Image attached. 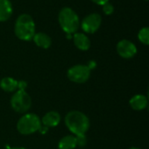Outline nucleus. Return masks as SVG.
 I'll return each instance as SVG.
<instances>
[{
  "label": "nucleus",
  "mask_w": 149,
  "mask_h": 149,
  "mask_svg": "<svg viewBox=\"0 0 149 149\" xmlns=\"http://www.w3.org/2000/svg\"><path fill=\"white\" fill-rule=\"evenodd\" d=\"M77 148V140L74 135H65L60 139L58 144V149H75Z\"/></svg>",
  "instance_id": "2eb2a0df"
},
{
  "label": "nucleus",
  "mask_w": 149,
  "mask_h": 149,
  "mask_svg": "<svg viewBox=\"0 0 149 149\" xmlns=\"http://www.w3.org/2000/svg\"><path fill=\"white\" fill-rule=\"evenodd\" d=\"M36 45L43 49H48L52 45V38L44 32H38L32 38Z\"/></svg>",
  "instance_id": "f8f14e48"
},
{
  "label": "nucleus",
  "mask_w": 149,
  "mask_h": 149,
  "mask_svg": "<svg viewBox=\"0 0 149 149\" xmlns=\"http://www.w3.org/2000/svg\"><path fill=\"white\" fill-rule=\"evenodd\" d=\"M14 31L20 40L29 41L32 39L36 33L35 23L32 17L28 14H21L16 20Z\"/></svg>",
  "instance_id": "f03ea898"
},
{
  "label": "nucleus",
  "mask_w": 149,
  "mask_h": 149,
  "mask_svg": "<svg viewBox=\"0 0 149 149\" xmlns=\"http://www.w3.org/2000/svg\"><path fill=\"white\" fill-rule=\"evenodd\" d=\"M8 149H27L25 148H23V147H16V148H10Z\"/></svg>",
  "instance_id": "5701e85b"
},
{
  "label": "nucleus",
  "mask_w": 149,
  "mask_h": 149,
  "mask_svg": "<svg viewBox=\"0 0 149 149\" xmlns=\"http://www.w3.org/2000/svg\"><path fill=\"white\" fill-rule=\"evenodd\" d=\"M91 76V70L86 65H76L72 66L67 71L68 79L78 84L86 82Z\"/></svg>",
  "instance_id": "423d86ee"
},
{
  "label": "nucleus",
  "mask_w": 149,
  "mask_h": 149,
  "mask_svg": "<svg viewBox=\"0 0 149 149\" xmlns=\"http://www.w3.org/2000/svg\"><path fill=\"white\" fill-rule=\"evenodd\" d=\"M58 23L66 34H74L79 28V16L69 7L61 9L58 13Z\"/></svg>",
  "instance_id": "7ed1b4c3"
},
{
  "label": "nucleus",
  "mask_w": 149,
  "mask_h": 149,
  "mask_svg": "<svg viewBox=\"0 0 149 149\" xmlns=\"http://www.w3.org/2000/svg\"><path fill=\"white\" fill-rule=\"evenodd\" d=\"M12 5L9 0H0V22L7 21L12 14Z\"/></svg>",
  "instance_id": "ddd939ff"
},
{
  "label": "nucleus",
  "mask_w": 149,
  "mask_h": 149,
  "mask_svg": "<svg viewBox=\"0 0 149 149\" xmlns=\"http://www.w3.org/2000/svg\"><path fill=\"white\" fill-rule=\"evenodd\" d=\"M101 21L102 18L99 13H91L81 21L80 26L86 33L93 34L99 30Z\"/></svg>",
  "instance_id": "0eeeda50"
},
{
  "label": "nucleus",
  "mask_w": 149,
  "mask_h": 149,
  "mask_svg": "<svg viewBox=\"0 0 149 149\" xmlns=\"http://www.w3.org/2000/svg\"><path fill=\"white\" fill-rule=\"evenodd\" d=\"M76 140H77V147L79 148H83L86 145V137L85 134H80V135H77L76 136Z\"/></svg>",
  "instance_id": "a211bd4d"
},
{
  "label": "nucleus",
  "mask_w": 149,
  "mask_h": 149,
  "mask_svg": "<svg viewBox=\"0 0 149 149\" xmlns=\"http://www.w3.org/2000/svg\"><path fill=\"white\" fill-rule=\"evenodd\" d=\"M138 38H139V40L142 43V44H144V45H148L149 44V29L148 27H144V28H142V29H141L140 30V31H139V33H138Z\"/></svg>",
  "instance_id": "dca6fc26"
},
{
  "label": "nucleus",
  "mask_w": 149,
  "mask_h": 149,
  "mask_svg": "<svg viewBox=\"0 0 149 149\" xmlns=\"http://www.w3.org/2000/svg\"><path fill=\"white\" fill-rule=\"evenodd\" d=\"M65 124L68 130L75 136L86 134L90 127L88 117L79 111L69 112L65 117Z\"/></svg>",
  "instance_id": "f257e3e1"
},
{
  "label": "nucleus",
  "mask_w": 149,
  "mask_h": 149,
  "mask_svg": "<svg viewBox=\"0 0 149 149\" xmlns=\"http://www.w3.org/2000/svg\"><path fill=\"white\" fill-rule=\"evenodd\" d=\"M66 38H67L68 39L72 38V34H66Z\"/></svg>",
  "instance_id": "b1692460"
},
{
  "label": "nucleus",
  "mask_w": 149,
  "mask_h": 149,
  "mask_svg": "<svg viewBox=\"0 0 149 149\" xmlns=\"http://www.w3.org/2000/svg\"><path fill=\"white\" fill-rule=\"evenodd\" d=\"M60 120H61V117L58 112L50 111L43 116L41 120V124L42 126L46 127L48 128L55 127L60 123Z\"/></svg>",
  "instance_id": "1a4fd4ad"
},
{
  "label": "nucleus",
  "mask_w": 149,
  "mask_h": 149,
  "mask_svg": "<svg viewBox=\"0 0 149 149\" xmlns=\"http://www.w3.org/2000/svg\"><path fill=\"white\" fill-rule=\"evenodd\" d=\"M129 149H141V148H135V147H133V148H130Z\"/></svg>",
  "instance_id": "393cba45"
},
{
  "label": "nucleus",
  "mask_w": 149,
  "mask_h": 149,
  "mask_svg": "<svg viewBox=\"0 0 149 149\" xmlns=\"http://www.w3.org/2000/svg\"><path fill=\"white\" fill-rule=\"evenodd\" d=\"M146 1H148V0H146Z\"/></svg>",
  "instance_id": "a878e982"
},
{
  "label": "nucleus",
  "mask_w": 149,
  "mask_h": 149,
  "mask_svg": "<svg viewBox=\"0 0 149 149\" xmlns=\"http://www.w3.org/2000/svg\"><path fill=\"white\" fill-rule=\"evenodd\" d=\"M93 1V3H95L96 4H99V5H103L104 3L109 2V0H91Z\"/></svg>",
  "instance_id": "aec40b11"
},
{
  "label": "nucleus",
  "mask_w": 149,
  "mask_h": 149,
  "mask_svg": "<svg viewBox=\"0 0 149 149\" xmlns=\"http://www.w3.org/2000/svg\"><path fill=\"white\" fill-rule=\"evenodd\" d=\"M31 106V98L26 91L17 90L10 98L11 108L18 113H26Z\"/></svg>",
  "instance_id": "39448f33"
},
{
  "label": "nucleus",
  "mask_w": 149,
  "mask_h": 149,
  "mask_svg": "<svg viewBox=\"0 0 149 149\" xmlns=\"http://www.w3.org/2000/svg\"><path fill=\"white\" fill-rule=\"evenodd\" d=\"M102 9H103V11L106 15H112L113 10H114V8H113V5L112 3H110L109 2L104 3L102 5Z\"/></svg>",
  "instance_id": "f3484780"
},
{
  "label": "nucleus",
  "mask_w": 149,
  "mask_h": 149,
  "mask_svg": "<svg viewBox=\"0 0 149 149\" xmlns=\"http://www.w3.org/2000/svg\"><path fill=\"white\" fill-rule=\"evenodd\" d=\"M129 105L132 107V109L135 111H142L148 107V97L143 94H136L130 99Z\"/></svg>",
  "instance_id": "9b49d317"
},
{
  "label": "nucleus",
  "mask_w": 149,
  "mask_h": 149,
  "mask_svg": "<svg viewBox=\"0 0 149 149\" xmlns=\"http://www.w3.org/2000/svg\"><path fill=\"white\" fill-rule=\"evenodd\" d=\"M48 127H44V126H42L40 128H39V130H38V132L41 134H45L47 132H48Z\"/></svg>",
  "instance_id": "412c9836"
},
{
  "label": "nucleus",
  "mask_w": 149,
  "mask_h": 149,
  "mask_svg": "<svg viewBox=\"0 0 149 149\" xmlns=\"http://www.w3.org/2000/svg\"><path fill=\"white\" fill-rule=\"evenodd\" d=\"M0 87L6 93H14L17 90V80L11 77L3 78L0 81Z\"/></svg>",
  "instance_id": "4468645a"
},
{
  "label": "nucleus",
  "mask_w": 149,
  "mask_h": 149,
  "mask_svg": "<svg viewBox=\"0 0 149 149\" xmlns=\"http://www.w3.org/2000/svg\"><path fill=\"white\" fill-rule=\"evenodd\" d=\"M117 52L118 54L126 59L134 58L137 53L136 45L130 40L122 39L117 44Z\"/></svg>",
  "instance_id": "6e6552de"
},
{
  "label": "nucleus",
  "mask_w": 149,
  "mask_h": 149,
  "mask_svg": "<svg viewBox=\"0 0 149 149\" xmlns=\"http://www.w3.org/2000/svg\"><path fill=\"white\" fill-rule=\"evenodd\" d=\"M27 88V82L24 80L17 81V90L20 91H26Z\"/></svg>",
  "instance_id": "6ab92c4d"
},
{
  "label": "nucleus",
  "mask_w": 149,
  "mask_h": 149,
  "mask_svg": "<svg viewBox=\"0 0 149 149\" xmlns=\"http://www.w3.org/2000/svg\"><path fill=\"white\" fill-rule=\"evenodd\" d=\"M87 66H88V68H89L90 70L94 69V68L96 67V63H95V61H90V62L88 63Z\"/></svg>",
  "instance_id": "4be33fe9"
},
{
  "label": "nucleus",
  "mask_w": 149,
  "mask_h": 149,
  "mask_svg": "<svg viewBox=\"0 0 149 149\" xmlns=\"http://www.w3.org/2000/svg\"><path fill=\"white\" fill-rule=\"evenodd\" d=\"M42 127L39 117L32 113H28L20 117L17 122V130L20 134L31 135L38 132Z\"/></svg>",
  "instance_id": "20e7f679"
},
{
  "label": "nucleus",
  "mask_w": 149,
  "mask_h": 149,
  "mask_svg": "<svg viewBox=\"0 0 149 149\" xmlns=\"http://www.w3.org/2000/svg\"><path fill=\"white\" fill-rule=\"evenodd\" d=\"M73 43L75 46L80 51H87L91 46V41L89 38L81 32H75L72 36Z\"/></svg>",
  "instance_id": "9d476101"
}]
</instances>
